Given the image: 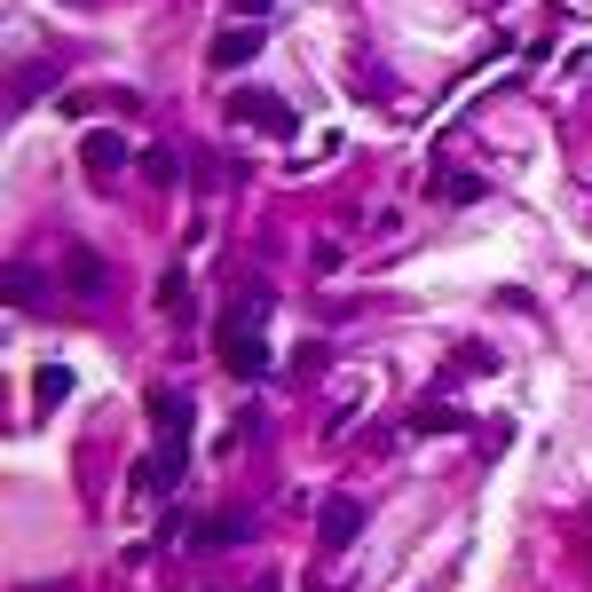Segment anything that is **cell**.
<instances>
[{"mask_svg":"<svg viewBox=\"0 0 592 592\" xmlns=\"http://www.w3.org/2000/svg\"><path fill=\"white\" fill-rule=\"evenodd\" d=\"M245 537H253V522H245V514H214V522H198V530H190V545H245Z\"/></svg>","mask_w":592,"mask_h":592,"instance_id":"obj_11","label":"cell"},{"mask_svg":"<svg viewBox=\"0 0 592 592\" xmlns=\"http://www.w3.org/2000/svg\"><path fill=\"white\" fill-rule=\"evenodd\" d=\"M269 308H277V293L269 285H245L229 308H221V324H214V341H221V372L229 379H269V341H262V324H269Z\"/></svg>","mask_w":592,"mask_h":592,"instance_id":"obj_1","label":"cell"},{"mask_svg":"<svg viewBox=\"0 0 592 592\" xmlns=\"http://www.w3.org/2000/svg\"><path fill=\"white\" fill-rule=\"evenodd\" d=\"M63 285H71L79 300H103V285H111L103 253H96V245H71V253H63Z\"/></svg>","mask_w":592,"mask_h":592,"instance_id":"obj_7","label":"cell"},{"mask_svg":"<svg viewBox=\"0 0 592 592\" xmlns=\"http://www.w3.org/2000/svg\"><path fill=\"white\" fill-rule=\"evenodd\" d=\"M435 198H443V206H482V198H490V182H482V175H466V166H443V175H435Z\"/></svg>","mask_w":592,"mask_h":592,"instance_id":"obj_10","label":"cell"},{"mask_svg":"<svg viewBox=\"0 0 592 592\" xmlns=\"http://www.w3.org/2000/svg\"><path fill=\"white\" fill-rule=\"evenodd\" d=\"M262 592H277V584H262Z\"/></svg>","mask_w":592,"mask_h":592,"instance_id":"obj_18","label":"cell"},{"mask_svg":"<svg viewBox=\"0 0 592 592\" xmlns=\"http://www.w3.org/2000/svg\"><path fill=\"white\" fill-rule=\"evenodd\" d=\"M9 300H17V308H48V285H40V269H32V262H17V269H9Z\"/></svg>","mask_w":592,"mask_h":592,"instance_id":"obj_12","label":"cell"},{"mask_svg":"<svg viewBox=\"0 0 592 592\" xmlns=\"http://www.w3.org/2000/svg\"><path fill=\"white\" fill-rule=\"evenodd\" d=\"M372 522V505L356 497V490H332L324 505H316V537L332 545V553H341V545H356V530Z\"/></svg>","mask_w":592,"mask_h":592,"instance_id":"obj_3","label":"cell"},{"mask_svg":"<svg viewBox=\"0 0 592 592\" xmlns=\"http://www.w3.org/2000/svg\"><path fill=\"white\" fill-rule=\"evenodd\" d=\"M584 229H592V221H584Z\"/></svg>","mask_w":592,"mask_h":592,"instance_id":"obj_19","label":"cell"},{"mask_svg":"<svg viewBox=\"0 0 592 592\" xmlns=\"http://www.w3.org/2000/svg\"><path fill=\"white\" fill-rule=\"evenodd\" d=\"M32 395H40V403H63V395H71V364H40V372H32Z\"/></svg>","mask_w":592,"mask_h":592,"instance_id":"obj_13","label":"cell"},{"mask_svg":"<svg viewBox=\"0 0 592 592\" xmlns=\"http://www.w3.org/2000/svg\"><path fill=\"white\" fill-rule=\"evenodd\" d=\"M466 427H474L466 403H427V411H411V435H466Z\"/></svg>","mask_w":592,"mask_h":592,"instance_id":"obj_8","label":"cell"},{"mask_svg":"<svg viewBox=\"0 0 592 592\" xmlns=\"http://www.w3.org/2000/svg\"><path fill=\"white\" fill-rule=\"evenodd\" d=\"M182 474H190V435H158V451H150L142 474H135V490H158V497H166Z\"/></svg>","mask_w":592,"mask_h":592,"instance_id":"obj_4","label":"cell"},{"mask_svg":"<svg viewBox=\"0 0 592 592\" xmlns=\"http://www.w3.org/2000/svg\"><path fill=\"white\" fill-rule=\"evenodd\" d=\"M229 119H237V127H269L277 142L300 127V111H293L285 96H262V88H229Z\"/></svg>","mask_w":592,"mask_h":592,"instance_id":"obj_2","label":"cell"},{"mask_svg":"<svg viewBox=\"0 0 592 592\" xmlns=\"http://www.w3.org/2000/svg\"><path fill=\"white\" fill-rule=\"evenodd\" d=\"M150 427H158V435H190V395H182V387H158V395H150Z\"/></svg>","mask_w":592,"mask_h":592,"instance_id":"obj_9","label":"cell"},{"mask_svg":"<svg viewBox=\"0 0 592 592\" xmlns=\"http://www.w3.org/2000/svg\"><path fill=\"white\" fill-rule=\"evenodd\" d=\"M158 308H166V316H182V308H190V277H182V269H166V277H158Z\"/></svg>","mask_w":592,"mask_h":592,"instance_id":"obj_15","label":"cell"},{"mask_svg":"<svg viewBox=\"0 0 592 592\" xmlns=\"http://www.w3.org/2000/svg\"><path fill=\"white\" fill-rule=\"evenodd\" d=\"M79 166H88L96 182H111L119 166H127V135H119V127H88V142H79Z\"/></svg>","mask_w":592,"mask_h":592,"instance_id":"obj_6","label":"cell"},{"mask_svg":"<svg viewBox=\"0 0 592 592\" xmlns=\"http://www.w3.org/2000/svg\"><path fill=\"white\" fill-rule=\"evenodd\" d=\"M458 372H474V379H490V372H497V348H482V341H474V348H458Z\"/></svg>","mask_w":592,"mask_h":592,"instance_id":"obj_16","label":"cell"},{"mask_svg":"<svg viewBox=\"0 0 592 592\" xmlns=\"http://www.w3.org/2000/svg\"><path fill=\"white\" fill-rule=\"evenodd\" d=\"M142 175H150L158 190H175V182H182V158H175V150H142Z\"/></svg>","mask_w":592,"mask_h":592,"instance_id":"obj_14","label":"cell"},{"mask_svg":"<svg viewBox=\"0 0 592 592\" xmlns=\"http://www.w3.org/2000/svg\"><path fill=\"white\" fill-rule=\"evenodd\" d=\"M262 40H269V24H229V32L206 40V63H214V71H237V63L262 56Z\"/></svg>","mask_w":592,"mask_h":592,"instance_id":"obj_5","label":"cell"},{"mask_svg":"<svg viewBox=\"0 0 592 592\" xmlns=\"http://www.w3.org/2000/svg\"><path fill=\"white\" fill-rule=\"evenodd\" d=\"M229 9H237V17H245V24H262V17H269V9H277V0H229Z\"/></svg>","mask_w":592,"mask_h":592,"instance_id":"obj_17","label":"cell"}]
</instances>
